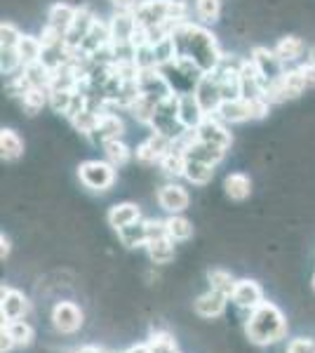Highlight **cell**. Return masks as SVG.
Segmentation results:
<instances>
[{"label": "cell", "mask_w": 315, "mask_h": 353, "mask_svg": "<svg viewBox=\"0 0 315 353\" xmlns=\"http://www.w3.org/2000/svg\"><path fill=\"white\" fill-rule=\"evenodd\" d=\"M165 224H167V236L174 243H184L193 236V224L184 214H170V217L165 219Z\"/></svg>", "instance_id": "cell-36"}, {"label": "cell", "mask_w": 315, "mask_h": 353, "mask_svg": "<svg viewBox=\"0 0 315 353\" xmlns=\"http://www.w3.org/2000/svg\"><path fill=\"white\" fill-rule=\"evenodd\" d=\"M94 21H96V17H94L92 10H90L88 5H80L78 12H76V19H73L71 28H68L66 36H64L66 38V48L68 50H78L80 43L88 38L90 31H92Z\"/></svg>", "instance_id": "cell-15"}, {"label": "cell", "mask_w": 315, "mask_h": 353, "mask_svg": "<svg viewBox=\"0 0 315 353\" xmlns=\"http://www.w3.org/2000/svg\"><path fill=\"white\" fill-rule=\"evenodd\" d=\"M139 219H141V210L136 203H118L108 210V224L116 231L125 229V226L134 224V221H139Z\"/></svg>", "instance_id": "cell-24"}, {"label": "cell", "mask_w": 315, "mask_h": 353, "mask_svg": "<svg viewBox=\"0 0 315 353\" xmlns=\"http://www.w3.org/2000/svg\"><path fill=\"white\" fill-rule=\"evenodd\" d=\"M287 353H315V339H308V337L292 339L287 346Z\"/></svg>", "instance_id": "cell-47"}, {"label": "cell", "mask_w": 315, "mask_h": 353, "mask_svg": "<svg viewBox=\"0 0 315 353\" xmlns=\"http://www.w3.org/2000/svg\"><path fill=\"white\" fill-rule=\"evenodd\" d=\"M184 176L191 184L196 186H205L212 181L214 176V165H207V163H200V161H191L186 158V170H184Z\"/></svg>", "instance_id": "cell-35"}, {"label": "cell", "mask_w": 315, "mask_h": 353, "mask_svg": "<svg viewBox=\"0 0 315 353\" xmlns=\"http://www.w3.org/2000/svg\"><path fill=\"white\" fill-rule=\"evenodd\" d=\"M118 238L123 241L125 248H146L148 243V221L139 219L134 224L125 226V229L118 231Z\"/></svg>", "instance_id": "cell-30"}, {"label": "cell", "mask_w": 315, "mask_h": 353, "mask_svg": "<svg viewBox=\"0 0 315 353\" xmlns=\"http://www.w3.org/2000/svg\"><path fill=\"white\" fill-rule=\"evenodd\" d=\"M223 191H226V196L231 198V201L243 203V201H247L252 193V179L245 172H231L223 179Z\"/></svg>", "instance_id": "cell-27"}, {"label": "cell", "mask_w": 315, "mask_h": 353, "mask_svg": "<svg viewBox=\"0 0 315 353\" xmlns=\"http://www.w3.org/2000/svg\"><path fill=\"white\" fill-rule=\"evenodd\" d=\"M136 88H139V94H144V97H148V99H153L156 104L174 94V90H172L167 76H165L163 68H158V66L141 68L139 76H136Z\"/></svg>", "instance_id": "cell-8"}, {"label": "cell", "mask_w": 315, "mask_h": 353, "mask_svg": "<svg viewBox=\"0 0 315 353\" xmlns=\"http://www.w3.org/2000/svg\"><path fill=\"white\" fill-rule=\"evenodd\" d=\"M99 111H92V109H85L83 113H78L76 118H73V128L78 130V132H83L85 137H90L96 130V123H99Z\"/></svg>", "instance_id": "cell-44"}, {"label": "cell", "mask_w": 315, "mask_h": 353, "mask_svg": "<svg viewBox=\"0 0 315 353\" xmlns=\"http://www.w3.org/2000/svg\"><path fill=\"white\" fill-rule=\"evenodd\" d=\"M0 156L8 163H14L24 156V139H21L14 130H10V128L0 130Z\"/></svg>", "instance_id": "cell-28"}, {"label": "cell", "mask_w": 315, "mask_h": 353, "mask_svg": "<svg viewBox=\"0 0 315 353\" xmlns=\"http://www.w3.org/2000/svg\"><path fill=\"white\" fill-rule=\"evenodd\" d=\"M111 26V43H125V41H132L136 31V19H134V12H116L108 21Z\"/></svg>", "instance_id": "cell-25"}, {"label": "cell", "mask_w": 315, "mask_h": 353, "mask_svg": "<svg viewBox=\"0 0 315 353\" xmlns=\"http://www.w3.org/2000/svg\"><path fill=\"white\" fill-rule=\"evenodd\" d=\"M221 14V0H196V17L200 24L210 26L219 19Z\"/></svg>", "instance_id": "cell-41"}, {"label": "cell", "mask_w": 315, "mask_h": 353, "mask_svg": "<svg viewBox=\"0 0 315 353\" xmlns=\"http://www.w3.org/2000/svg\"><path fill=\"white\" fill-rule=\"evenodd\" d=\"M160 170H163L167 176H184L186 170V153L179 149V146L172 144V149L165 153V158L158 163Z\"/></svg>", "instance_id": "cell-34"}, {"label": "cell", "mask_w": 315, "mask_h": 353, "mask_svg": "<svg viewBox=\"0 0 315 353\" xmlns=\"http://www.w3.org/2000/svg\"><path fill=\"white\" fill-rule=\"evenodd\" d=\"M191 203V196L181 184H165L158 191V205L170 214H181Z\"/></svg>", "instance_id": "cell-16"}, {"label": "cell", "mask_w": 315, "mask_h": 353, "mask_svg": "<svg viewBox=\"0 0 315 353\" xmlns=\"http://www.w3.org/2000/svg\"><path fill=\"white\" fill-rule=\"evenodd\" d=\"M73 94H76V90H50V106H52V111L66 116L68 106L73 101Z\"/></svg>", "instance_id": "cell-46"}, {"label": "cell", "mask_w": 315, "mask_h": 353, "mask_svg": "<svg viewBox=\"0 0 315 353\" xmlns=\"http://www.w3.org/2000/svg\"><path fill=\"white\" fill-rule=\"evenodd\" d=\"M0 257H3V259L10 257V238L5 236V233L0 236Z\"/></svg>", "instance_id": "cell-50"}, {"label": "cell", "mask_w": 315, "mask_h": 353, "mask_svg": "<svg viewBox=\"0 0 315 353\" xmlns=\"http://www.w3.org/2000/svg\"><path fill=\"white\" fill-rule=\"evenodd\" d=\"M146 250H148V257H151L153 264H170V261L174 259V241H172L170 236L148 241Z\"/></svg>", "instance_id": "cell-31"}, {"label": "cell", "mask_w": 315, "mask_h": 353, "mask_svg": "<svg viewBox=\"0 0 315 353\" xmlns=\"http://www.w3.org/2000/svg\"><path fill=\"white\" fill-rule=\"evenodd\" d=\"M148 128H151V132L167 137L172 141L179 139V137L186 132V128L179 121V97L172 94L167 99L158 101L156 113H153V121Z\"/></svg>", "instance_id": "cell-5"}, {"label": "cell", "mask_w": 315, "mask_h": 353, "mask_svg": "<svg viewBox=\"0 0 315 353\" xmlns=\"http://www.w3.org/2000/svg\"><path fill=\"white\" fill-rule=\"evenodd\" d=\"M250 61L252 66L259 71V76L266 81V88L271 83H276L280 76H283L287 68H285V64L280 61V57L276 54V50H268L263 48V45H256V48H252L250 52Z\"/></svg>", "instance_id": "cell-9"}, {"label": "cell", "mask_w": 315, "mask_h": 353, "mask_svg": "<svg viewBox=\"0 0 315 353\" xmlns=\"http://www.w3.org/2000/svg\"><path fill=\"white\" fill-rule=\"evenodd\" d=\"M21 106L28 116H36V113L43 109L45 104H50V90L48 88H26L24 92L19 94Z\"/></svg>", "instance_id": "cell-32"}, {"label": "cell", "mask_w": 315, "mask_h": 353, "mask_svg": "<svg viewBox=\"0 0 315 353\" xmlns=\"http://www.w3.org/2000/svg\"><path fill=\"white\" fill-rule=\"evenodd\" d=\"M125 353H153V349L148 344H136V346H130Z\"/></svg>", "instance_id": "cell-51"}, {"label": "cell", "mask_w": 315, "mask_h": 353, "mask_svg": "<svg viewBox=\"0 0 315 353\" xmlns=\"http://www.w3.org/2000/svg\"><path fill=\"white\" fill-rule=\"evenodd\" d=\"M111 45V26H108V21H101L96 19L92 31L88 33V38H85L83 43H80L78 52L85 57V59H90L92 54H96L99 50H104Z\"/></svg>", "instance_id": "cell-18"}, {"label": "cell", "mask_w": 315, "mask_h": 353, "mask_svg": "<svg viewBox=\"0 0 315 353\" xmlns=\"http://www.w3.org/2000/svg\"><path fill=\"white\" fill-rule=\"evenodd\" d=\"M14 346H17L14 339L10 337V332L3 327V332H0V353H10V351L14 349Z\"/></svg>", "instance_id": "cell-49"}, {"label": "cell", "mask_w": 315, "mask_h": 353, "mask_svg": "<svg viewBox=\"0 0 315 353\" xmlns=\"http://www.w3.org/2000/svg\"><path fill=\"white\" fill-rule=\"evenodd\" d=\"M52 323L61 334H73L83 325V311L73 301H59L52 309Z\"/></svg>", "instance_id": "cell-14"}, {"label": "cell", "mask_w": 315, "mask_h": 353, "mask_svg": "<svg viewBox=\"0 0 315 353\" xmlns=\"http://www.w3.org/2000/svg\"><path fill=\"white\" fill-rule=\"evenodd\" d=\"M193 92H196L200 106H203V111L207 113V116H214L216 109H219L221 101H223L219 81H216L212 73H205V76L198 81V85H196V90H193Z\"/></svg>", "instance_id": "cell-13"}, {"label": "cell", "mask_w": 315, "mask_h": 353, "mask_svg": "<svg viewBox=\"0 0 315 353\" xmlns=\"http://www.w3.org/2000/svg\"><path fill=\"white\" fill-rule=\"evenodd\" d=\"M78 353H104V351L96 349V346H83V349H80Z\"/></svg>", "instance_id": "cell-53"}, {"label": "cell", "mask_w": 315, "mask_h": 353, "mask_svg": "<svg viewBox=\"0 0 315 353\" xmlns=\"http://www.w3.org/2000/svg\"><path fill=\"white\" fill-rule=\"evenodd\" d=\"M231 297H226V294L216 292V290H210V292L200 294L196 299V304H193V309L200 318H216L221 316L223 311H226V301Z\"/></svg>", "instance_id": "cell-23"}, {"label": "cell", "mask_w": 315, "mask_h": 353, "mask_svg": "<svg viewBox=\"0 0 315 353\" xmlns=\"http://www.w3.org/2000/svg\"><path fill=\"white\" fill-rule=\"evenodd\" d=\"M21 36H24V33H21L14 24H10V21H3V26H0V48L17 50V48H19Z\"/></svg>", "instance_id": "cell-45"}, {"label": "cell", "mask_w": 315, "mask_h": 353, "mask_svg": "<svg viewBox=\"0 0 315 353\" xmlns=\"http://www.w3.org/2000/svg\"><path fill=\"white\" fill-rule=\"evenodd\" d=\"M245 334L252 344L268 346L287 337V321L285 313L278 309L273 301H261L256 309L250 311L247 323H245Z\"/></svg>", "instance_id": "cell-2"}, {"label": "cell", "mask_w": 315, "mask_h": 353, "mask_svg": "<svg viewBox=\"0 0 315 353\" xmlns=\"http://www.w3.org/2000/svg\"><path fill=\"white\" fill-rule=\"evenodd\" d=\"M21 68H24V61H21V57L17 50H5L0 48V71H3V76H17V73H21Z\"/></svg>", "instance_id": "cell-43"}, {"label": "cell", "mask_w": 315, "mask_h": 353, "mask_svg": "<svg viewBox=\"0 0 315 353\" xmlns=\"http://www.w3.org/2000/svg\"><path fill=\"white\" fill-rule=\"evenodd\" d=\"M184 153H186V158H191V161L207 163V165H214V168L226 158V149L207 144V141H200V139H193L191 144L186 146Z\"/></svg>", "instance_id": "cell-22"}, {"label": "cell", "mask_w": 315, "mask_h": 353, "mask_svg": "<svg viewBox=\"0 0 315 353\" xmlns=\"http://www.w3.org/2000/svg\"><path fill=\"white\" fill-rule=\"evenodd\" d=\"M313 290H315V276H313Z\"/></svg>", "instance_id": "cell-54"}, {"label": "cell", "mask_w": 315, "mask_h": 353, "mask_svg": "<svg viewBox=\"0 0 315 353\" xmlns=\"http://www.w3.org/2000/svg\"><path fill=\"white\" fill-rule=\"evenodd\" d=\"M136 26L156 28L176 24L181 19H188V5L184 0H141L134 10Z\"/></svg>", "instance_id": "cell-4"}, {"label": "cell", "mask_w": 315, "mask_h": 353, "mask_svg": "<svg viewBox=\"0 0 315 353\" xmlns=\"http://www.w3.org/2000/svg\"><path fill=\"white\" fill-rule=\"evenodd\" d=\"M214 116L226 125L254 121V116H252V104L247 99H243V97H240V99H223Z\"/></svg>", "instance_id": "cell-17"}, {"label": "cell", "mask_w": 315, "mask_h": 353, "mask_svg": "<svg viewBox=\"0 0 315 353\" xmlns=\"http://www.w3.org/2000/svg\"><path fill=\"white\" fill-rule=\"evenodd\" d=\"M172 38H174L176 45V57L191 59L203 73H212L223 59V52L219 50L214 33L200 21L198 24L191 19L179 21L174 26V31H172Z\"/></svg>", "instance_id": "cell-1"}, {"label": "cell", "mask_w": 315, "mask_h": 353, "mask_svg": "<svg viewBox=\"0 0 315 353\" xmlns=\"http://www.w3.org/2000/svg\"><path fill=\"white\" fill-rule=\"evenodd\" d=\"M101 149H104L106 161L111 163L113 168H123V165H128L132 161V156H134V151H132L123 139L106 141V144L101 146Z\"/></svg>", "instance_id": "cell-33"}, {"label": "cell", "mask_w": 315, "mask_h": 353, "mask_svg": "<svg viewBox=\"0 0 315 353\" xmlns=\"http://www.w3.org/2000/svg\"><path fill=\"white\" fill-rule=\"evenodd\" d=\"M273 50H276V54L280 57V61H283L285 66L294 64V61H299L301 57H303V52H308L306 43H303L299 36H285V38H280Z\"/></svg>", "instance_id": "cell-26"}, {"label": "cell", "mask_w": 315, "mask_h": 353, "mask_svg": "<svg viewBox=\"0 0 315 353\" xmlns=\"http://www.w3.org/2000/svg\"><path fill=\"white\" fill-rule=\"evenodd\" d=\"M156 101L153 99H148V97L144 94H139L134 101H132V106H130V113H132V118H134L136 123H141V125H151L153 121V113H156Z\"/></svg>", "instance_id": "cell-38"}, {"label": "cell", "mask_w": 315, "mask_h": 353, "mask_svg": "<svg viewBox=\"0 0 315 353\" xmlns=\"http://www.w3.org/2000/svg\"><path fill=\"white\" fill-rule=\"evenodd\" d=\"M76 12L78 8H73V5L68 3H54L52 8L48 10V24L57 28V31H61L66 36V31L71 28L73 19H76Z\"/></svg>", "instance_id": "cell-29"}, {"label": "cell", "mask_w": 315, "mask_h": 353, "mask_svg": "<svg viewBox=\"0 0 315 353\" xmlns=\"http://www.w3.org/2000/svg\"><path fill=\"white\" fill-rule=\"evenodd\" d=\"M139 3L141 0H111L116 12H134V10L139 8Z\"/></svg>", "instance_id": "cell-48"}, {"label": "cell", "mask_w": 315, "mask_h": 353, "mask_svg": "<svg viewBox=\"0 0 315 353\" xmlns=\"http://www.w3.org/2000/svg\"><path fill=\"white\" fill-rule=\"evenodd\" d=\"M207 278H210V285L212 290H216V292H221V294H226V297H231L233 294V288H236V278L231 276L228 271H221V269H214V271H210L207 273Z\"/></svg>", "instance_id": "cell-42"}, {"label": "cell", "mask_w": 315, "mask_h": 353, "mask_svg": "<svg viewBox=\"0 0 315 353\" xmlns=\"http://www.w3.org/2000/svg\"><path fill=\"white\" fill-rule=\"evenodd\" d=\"M179 97V121L186 130H198V125L207 118V113L200 106L196 92H186V94H176Z\"/></svg>", "instance_id": "cell-20"}, {"label": "cell", "mask_w": 315, "mask_h": 353, "mask_svg": "<svg viewBox=\"0 0 315 353\" xmlns=\"http://www.w3.org/2000/svg\"><path fill=\"white\" fill-rule=\"evenodd\" d=\"M231 301L238 306V309H245V311L256 309V306H259L261 301H263V292H261L259 283L250 281V278H245V281H238L236 288H233Z\"/></svg>", "instance_id": "cell-19"}, {"label": "cell", "mask_w": 315, "mask_h": 353, "mask_svg": "<svg viewBox=\"0 0 315 353\" xmlns=\"http://www.w3.org/2000/svg\"><path fill=\"white\" fill-rule=\"evenodd\" d=\"M315 88V68L311 64H301L294 68H287L276 83L266 88V99L271 104H283L287 99H296L306 90Z\"/></svg>", "instance_id": "cell-3"}, {"label": "cell", "mask_w": 315, "mask_h": 353, "mask_svg": "<svg viewBox=\"0 0 315 353\" xmlns=\"http://www.w3.org/2000/svg\"><path fill=\"white\" fill-rule=\"evenodd\" d=\"M17 52H19L24 66L36 64V61H40V57H43V43H40V38H36V36H21Z\"/></svg>", "instance_id": "cell-37"}, {"label": "cell", "mask_w": 315, "mask_h": 353, "mask_svg": "<svg viewBox=\"0 0 315 353\" xmlns=\"http://www.w3.org/2000/svg\"><path fill=\"white\" fill-rule=\"evenodd\" d=\"M196 139L207 141V144H214V146H221V149H226V151L231 149V144H233V134L228 132L226 123L219 121L216 116H207L203 123L198 125Z\"/></svg>", "instance_id": "cell-11"}, {"label": "cell", "mask_w": 315, "mask_h": 353, "mask_svg": "<svg viewBox=\"0 0 315 353\" xmlns=\"http://www.w3.org/2000/svg\"><path fill=\"white\" fill-rule=\"evenodd\" d=\"M31 304L19 290L3 288V301H0V311H3V321H21L26 316Z\"/></svg>", "instance_id": "cell-21"}, {"label": "cell", "mask_w": 315, "mask_h": 353, "mask_svg": "<svg viewBox=\"0 0 315 353\" xmlns=\"http://www.w3.org/2000/svg\"><path fill=\"white\" fill-rule=\"evenodd\" d=\"M116 170L108 161H85L78 168V179L90 191H108L116 184Z\"/></svg>", "instance_id": "cell-7"}, {"label": "cell", "mask_w": 315, "mask_h": 353, "mask_svg": "<svg viewBox=\"0 0 315 353\" xmlns=\"http://www.w3.org/2000/svg\"><path fill=\"white\" fill-rule=\"evenodd\" d=\"M163 73L167 76V81L174 90V94H186V92H193L200 78L205 76L200 68L193 64L191 59H184V57H176L172 64L163 66Z\"/></svg>", "instance_id": "cell-6"}, {"label": "cell", "mask_w": 315, "mask_h": 353, "mask_svg": "<svg viewBox=\"0 0 315 353\" xmlns=\"http://www.w3.org/2000/svg\"><path fill=\"white\" fill-rule=\"evenodd\" d=\"M306 64H311L315 68V45H311L308 48V52H306Z\"/></svg>", "instance_id": "cell-52"}, {"label": "cell", "mask_w": 315, "mask_h": 353, "mask_svg": "<svg viewBox=\"0 0 315 353\" xmlns=\"http://www.w3.org/2000/svg\"><path fill=\"white\" fill-rule=\"evenodd\" d=\"M153 57H156V66L158 68L167 66V64H172V61L176 59V45H174V38H172V33L153 43Z\"/></svg>", "instance_id": "cell-39"}, {"label": "cell", "mask_w": 315, "mask_h": 353, "mask_svg": "<svg viewBox=\"0 0 315 353\" xmlns=\"http://www.w3.org/2000/svg\"><path fill=\"white\" fill-rule=\"evenodd\" d=\"M3 327L10 332L17 346H28L33 341V327L21 318V321H3Z\"/></svg>", "instance_id": "cell-40"}, {"label": "cell", "mask_w": 315, "mask_h": 353, "mask_svg": "<svg viewBox=\"0 0 315 353\" xmlns=\"http://www.w3.org/2000/svg\"><path fill=\"white\" fill-rule=\"evenodd\" d=\"M172 144H174V141L167 139V137H163L158 132H151V137H146V139L136 146L134 158L139 163H144V165H156V163L163 161L165 153L172 149Z\"/></svg>", "instance_id": "cell-12"}, {"label": "cell", "mask_w": 315, "mask_h": 353, "mask_svg": "<svg viewBox=\"0 0 315 353\" xmlns=\"http://www.w3.org/2000/svg\"><path fill=\"white\" fill-rule=\"evenodd\" d=\"M125 134V121L113 113L111 109H106L104 113L99 116V123H96V130L90 134V141L94 146H104L106 141H113V139H123Z\"/></svg>", "instance_id": "cell-10"}]
</instances>
